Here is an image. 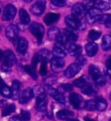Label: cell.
<instances>
[{
    "mask_svg": "<svg viewBox=\"0 0 111 121\" xmlns=\"http://www.w3.org/2000/svg\"><path fill=\"white\" fill-rule=\"evenodd\" d=\"M51 54L48 49H41L36 54L35 56L33 57L32 64L33 68H36L38 62H43V61H47L51 58Z\"/></svg>",
    "mask_w": 111,
    "mask_h": 121,
    "instance_id": "cell-1",
    "label": "cell"
},
{
    "mask_svg": "<svg viewBox=\"0 0 111 121\" xmlns=\"http://www.w3.org/2000/svg\"><path fill=\"white\" fill-rule=\"evenodd\" d=\"M44 89H45V92H47V93H48L49 94H50V95L56 101V102H58V103H60V104L66 103L65 97H64V95H63L61 92H59V91L56 90V88L52 87L51 86H49V85L45 86Z\"/></svg>",
    "mask_w": 111,
    "mask_h": 121,
    "instance_id": "cell-2",
    "label": "cell"
},
{
    "mask_svg": "<svg viewBox=\"0 0 111 121\" xmlns=\"http://www.w3.org/2000/svg\"><path fill=\"white\" fill-rule=\"evenodd\" d=\"M104 16L102 13V10H100L97 8H92L88 10V13L87 14V20L89 23H93L96 22H101L103 20Z\"/></svg>",
    "mask_w": 111,
    "mask_h": 121,
    "instance_id": "cell-3",
    "label": "cell"
},
{
    "mask_svg": "<svg viewBox=\"0 0 111 121\" xmlns=\"http://www.w3.org/2000/svg\"><path fill=\"white\" fill-rule=\"evenodd\" d=\"M72 15L78 20H82L87 16V10L84 7V5L82 4H76L72 7Z\"/></svg>",
    "mask_w": 111,
    "mask_h": 121,
    "instance_id": "cell-4",
    "label": "cell"
},
{
    "mask_svg": "<svg viewBox=\"0 0 111 121\" xmlns=\"http://www.w3.org/2000/svg\"><path fill=\"white\" fill-rule=\"evenodd\" d=\"M30 30L32 33V35L37 38L38 41L42 40L44 35V28L42 24L38 23H32L30 26Z\"/></svg>",
    "mask_w": 111,
    "mask_h": 121,
    "instance_id": "cell-5",
    "label": "cell"
},
{
    "mask_svg": "<svg viewBox=\"0 0 111 121\" xmlns=\"http://www.w3.org/2000/svg\"><path fill=\"white\" fill-rule=\"evenodd\" d=\"M46 7L45 0H37L30 8V11L36 16H41L43 13Z\"/></svg>",
    "mask_w": 111,
    "mask_h": 121,
    "instance_id": "cell-6",
    "label": "cell"
},
{
    "mask_svg": "<svg viewBox=\"0 0 111 121\" xmlns=\"http://www.w3.org/2000/svg\"><path fill=\"white\" fill-rule=\"evenodd\" d=\"M3 61H4V64L3 65L7 67V68H10L12 67L14 64L17 61V59H16V56L14 55L11 50H6L5 51L4 53V56H3Z\"/></svg>",
    "mask_w": 111,
    "mask_h": 121,
    "instance_id": "cell-7",
    "label": "cell"
},
{
    "mask_svg": "<svg viewBox=\"0 0 111 121\" xmlns=\"http://www.w3.org/2000/svg\"><path fill=\"white\" fill-rule=\"evenodd\" d=\"M48 105V99L46 96V93H41L40 95L37 96V103H36V107L38 111L43 112L45 111Z\"/></svg>",
    "mask_w": 111,
    "mask_h": 121,
    "instance_id": "cell-8",
    "label": "cell"
},
{
    "mask_svg": "<svg viewBox=\"0 0 111 121\" xmlns=\"http://www.w3.org/2000/svg\"><path fill=\"white\" fill-rule=\"evenodd\" d=\"M17 10L16 7L13 4H7L4 10V14H3V19L5 21H10L15 17Z\"/></svg>",
    "mask_w": 111,
    "mask_h": 121,
    "instance_id": "cell-9",
    "label": "cell"
},
{
    "mask_svg": "<svg viewBox=\"0 0 111 121\" xmlns=\"http://www.w3.org/2000/svg\"><path fill=\"white\" fill-rule=\"evenodd\" d=\"M81 67L82 66L77 64V63H72V64H70L65 69V71H64V75L67 78H72L73 76H75L76 74H77L80 72Z\"/></svg>",
    "mask_w": 111,
    "mask_h": 121,
    "instance_id": "cell-10",
    "label": "cell"
},
{
    "mask_svg": "<svg viewBox=\"0 0 111 121\" xmlns=\"http://www.w3.org/2000/svg\"><path fill=\"white\" fill-rule=\"evenodd\" d=\"M69 101L70 104L72 105L74 108L76 109H80L83 107V99L82 98V96H80L78 93H73L69 95Z\"/></svg>",
    "mask_w": 111,
    "mask_h": 121,
    "instance_id": "cell-11",
    "label": "cell"
},
{
    "mask_svg": "<svg viewBox=\"0 0 111 121\" xmlns=\"http://www.w3.org/2000/svg\"><path fill=\"white\" fill-rule=\"evenodd\" d=\"M65 23L72 30H77L82 27V23L81 21L78 20L77 18H76L73 15L72 16H67L65 18Z\"/></svg>",
    "mask_w": 111,
    "mask_h": 121,
    "instance_id": "cell-12",
    "label": "cell"
},
{
    "mask_svg": "<svg viewBox=\"0 0 111 121\" xmlns=\"http://www.w3.org/2000/svg\"><path fill=\"white\" fill-rule=\"evenodd\" d=\"M6 36L9 40L15 41L18 39V27L14 24H10L6 28V31H5Z\"/></svg>",
    "mask_w": 111,
    "mask_h": 121,
    "instance_id": "cell-13",
    "label": "cell"
},
{
    "mask_svg": "<svg viewBox=\"0 0 111 121\" xmlns=\"http://www.w3.org/2000/svg\"><path fill=\"white\" fill-rule=\"evenodd\" d=\"M33 97H34L33 90L31 88H30V87H28V88H26L25 90L23 92V93L21 94L20 98H19V103L22 104V105L27 104Z\"/></svg>",
    "mask_w": 111,
    "mask_h": 121,
    "instance_id": "cell-14",
    "label": "cell"
},
{
    "mask_svg": "<svg viewBox=\"0 0 111 121\" xmlns=\"http://www.w3.org/2000/svg\"><path fill=\"white\" fill-rule=\"evenodd\" d=\"M67 47V51L69 55H71L72 56H81L82 54V47L80 45L75 44V43H69L66 45Z\"/></svg>",
    "mask_w": 111,
    "mask_h": 121,
    "instance_id": "cell-15",
    "label": "cell"
},
{
    "mask_svg": "<svg viewBox=\"0 0 111 121\" xmlns=\"http://www.w3.org/2000/svg\"><path fill=\"white\" fill-rule=\"evenodd\" d=\"M28 48V42L25 38L19 37L17 39V50L22 55H24Z\"/></svg>",
    "mask_w": 111,
    "mask_h": 121,
    "instance_id": "cell-16",
    "label": "cell"
},
{
    "mask_svg": "<svg viewBox=\"0 0 111 121\" xmlns=\"http://www.w3.org/2000/svg\"><path fill=\"white\" fill-rule=\"evenodd\" d=\"M51 66L54 71H59L64 67V60L63 58L54 56L51 60Z\"/></svg>",
    "mask_w": 111,
    "mask_h": 121,
    "instance_id": "cell-17",
    "label": "cell"
},
{
    "mask_svg": "<svg viewBox=\"0 0 111 121\" xmlns=\"http://www.w3.org/2000/svg\"><path fill=\"white\" fill-rule=\"evenodd\" d=\"M85 51L87 56L89 57H93L96 55L98 51V46L95 43H88L85 45Z\"/></svg>",
    "mask_w": 111,
    "mask_h": 121,
    "instance_id": "cell-18",
    "label": "cell"
},
{
    "mask_svg": "<svg viewBox=\"0 0 111 121\" xmlns=\"http://www.w3.org/2000/svg\"><path fill=\"white\" fill-rule=\"evenodd\" d=\"M21 83L18 81H13L11 86V98L13 99H17L20 94Z\"/></svg>",
    "mask_w": 111,
    "mask_h": 121,
    "instance_id": "cell-19",
    "label": "cell"
},
{
    "mask_svg": "<svg viewBox=\"0 0 111 121\" xmlns=\"http://www.w3.org/2000/svg\"><path fill=\"white\" fill-rule=\"evenodd\" d=\"M59 18H60L59 14H56V13H48L45 16V17H44L43 20H44V23L47 25H51V24L55 23L56 22H57Z\"/></svg>",
    "mask_w": 111,
    "mask_h": 121,
    "instance_id": "cell-20",
    "label": "cell"
},
{
    "mask_svg": "<svg viewBox=\"0 0 111 121\" xmlns=\"http://www.w3.org/2000/svg\"><path fill=\"white\" fill-rule=\"evenodd\" d=\"M0 90H1V93L5 97H6V98L11 97V88H10L5 83V81L1 79V77H0Z\"/></svg>",
    "mask_w": 111,
    "mask_h": 121,
    "instance_id": "cell-21",
    "label": "cell"
},
{
    "mask_svg": "<svg viewBox=\"0 0 111 121\" xmlns=\"http://www.w3.org/2000/svg\"><path fill=\"white\" fill-rule=\"evenodd\" d=\"M53 55L56 57H59V58H64L67 55V52L64 48L62 47V45H55L53 48Z\"/></svg>",
    "mask_w": 111,
    "mask_h": 121,
    "instance_id": "cell-22",
    "label": "cell"
},
{
    "mask_svg": "<svg viewBox=\"0 0 111 121\" xmlns=\"http://www.w3.org/2000/svg\"><path fill=\"white\" fill-rule=\"evenodd\" d=\"M56 41L57 42L58 44H60V45H67L69 43V41H68V37H67V35H66V32H65V30H60V32L59 34L57 35V37L56 39Z\"/></svg>",
    "mask_w": 111,
    "mask_h": 121,
    "instance_id": "cell-23",
    "label": "cell"
},
{
    "mask_svg": "<svg viewBox=\"0 0 111 121\" xmlns=\"http://www.w3.org/2000/svg\"><path fill=\"white\" fill-rule=\"evenodd\" d=\"M74 116L73 112L69 111V110H61V111L56 112V118L58 119H70L71 117Z\"/></svg>",
    "mask_w": 111,
    "mask_h": 121,
    "instance_id": "cell-24",
    "label": "cell"
},
{
    "mask_svg": "<svg viewBox=\"0 0 111 121\" xmlns=\"http://www.w3.org/2000/svg\"><path fill=\"white\" fill-rule=\"evenodd\" d=\"M82 92L86 95H94L97 93V88L93 85L90 84H86L85 86L82 88Z\"/></svg>",
    "mask_w": 111,
    "mask_h": 121,
    "instance_id": "cell-25",
    "label": "cell"
},
{
    "mask_svg": "<svg viewBox=\"0 0 111 121\" xmlns=\"http://www.w3.org/2000/svg\"><path fill=\"white\" fill-rule=\"evenodd\" d=\"M95 6L102 11H108L110 10V5L109 3L105 2V1H102V0H97Z\"/></svg>",
    "mask_w": 111,
    "mask_h": 121,
    "instance_id": "cell-26",
    "label": "cell"
},
{
    "mask_svg": "<svg viewBox=\"0 0 111 121\" xmlns=\"http://www.w3.org/2000/svg\"><path fill=\"white\" fill-rule=\"evenodd\" d=\"M102 48L105 51L111 49V35H105L102 38Z\"/></svg>",
    "mask_w": 111,
    "mask_h": 121,
    "instance_id": "cell-27",
    "label": "cell"
},
{
    "mask_svg": "<svg viewBox=\"0 0 111 121\" xmlns=\"http://www.w3.org/2000/svg\"><path fill=\"white\" fill-rule=\"evenodd\" d=\"M19 18H20V21L23 24H28L30 22V16H29L27 11L25 10H23V9H21L19 10Z\"/></svg>",
    "mask_w": 111,
    "mask_h": 121,
    "instance_id": "cell-28",
    "label": "cell"
},
{
    "mask_svg": "<svg viewBox=\"0 0 111 121\" xmlns=\"http://www.w3.org/2000/svg\"><path fill=\"white\" fill-rule=\"evenodd\" d=\"M96 110H98L100 112H102L104 110H106L107 108V102L105 99L102 98H98L96 99Z\"/></svg>",
    "mask_w": 111,
    "mask_h": 121,
    "instance_id": "cell-29",
    "label": "cell"
},
{
    "mask_svg": "<svg viewBox=\"0 0 111 121\" xmlns=\"http://www.w3.org/2000/svg\"><path fill=\"white\" fill-rule=\"evenodd\" d=\"M65 32L66 35H67V37H68L69 43H74L77 40V35L74 32L73 30H65Z\"/></svg>",
    "mask_w": 111,
    "mask_h": 121,
    "instance_id": "cell-30",
    "label": "cell"
},
{
    "mask_svg": "<svg viewBox=\"0 0 111 121\" xmlns=\"http://www.w3.org/2000/svg\"><path fill=\"white\" fill-rule=\"evenodd\" d=\"M59 32H60V30H58L56 27H52L48 31V38L50 40H56Z\"/></svg>",
    "mask_w": 111,
    "mask_h": 121,
    "instance_id": "cell-31",
    "label": "cell"
},
{
    "mask_svg": "<svg viewBox=\"0 0 111 121\" xmlns=\"http://www.w3.org/2000/svg\"><path fill=\"white\" fill-rule=\"evenodd\" d=\"M16 110V106L15 105H13V104H10V105H7V106L4 107L3 109V112H2V116H8V115H10V113H12L13 112Z\"/></svg>",
    "mask_w": 111,
    "mask_h": 121,
    "instance_id": "cell-32",
    "label": "cell"
},
{
    "mask_svg": "<svg viewBox=\"0 0 111 121\" xmlns=\"http://www.w3.org/2000/svg\"><path fill=\"white\" fill-rule=\"evenodd\" d=\"M88 72H89V74L91 75L92 79L96 77V76L99 75V74H101V71H100L99 68L95 65H91L90 67H89V68H88Z\"/></svg>",
    "mask_w": 111,
    "mask_h": 121,
    "instance_id": "cell-33",
    "label": "cell"
},
{
    "mask_svg": "<svg viewBox=\"0 0 111 121\" xmlns=\"http://www.w3.org/2000/svg\"><path fill=\"white\" fill-rule=\"evenodd\" d=\"M35 68H33V67H31V66H29V65H26L23 67V69H24V71L25 72H27L29 74H30L31 77H32L34 80H37V73H36L35 69H34Z\"/></svg>",
    "mask_w": 111,
    "mask_h": 121,
    "instance_id": "cell-34",
    "label": "cell"
},
{
    "mask_svg": "<svg viewBox=\"0 0 111 121\" xmlns=\"http://www.w3.org/2000/svg\"><path fill=\"white\" fill-rule=\"evenodd\" d=\"M86 84H88V82H87V81H86V80L83 78V77H81V78L76 79V80H75V81H73V85H74V86H77V87H81V88H83V87L85 86Z\"/></svg>",
    "mask_w": 111,
    "mask_h": 121,
    "instance_id": "cell-35",
    "label": "cell"
},
{
    "mask_svg": "<svg viewBox=\"0 0 111 121\" xmlns=\"http://www.w3.org/2000/svg\"><path fill=\"white\" fill-rule=\"evenodd\" d=\"M85 108L88 111H94L96 109V102L94 99H89L85 103Z\"/></svg>",
    "mask_w": 111,
    "mask_h": 121,
    "instance_id": "cell-36",
    "label": "cell"
},
{
    "mask_svg": "<svg viewBox=\"0 0 111 121\" xmlns=\"http://www.w3.org/2000/svg\"><path fill=\"white\" fill-rule=\"evenodd\" d=\"M93 80L98 86H104L106 84V79H105V77L102 73L97 75L96 77H95V78H93Z\"/></svg>",
    "mask_w": 111,
    "mask_h": 121,
    "instance_id": "cell-37",
    "label": "cell"
},
{
    "mask_svg": "<svg viewBox=\"0 0 111 121\" xmlns=\"http://www.w3.org/2000/svg\"><path fill=\"white\" fill-rule=\"evenodd\" d=\"M101 36V32L100 31H97V30H90L89 33H88V38L92 41H96L97 39H99Z\"/></svg>",
    "mask_w": 111,
    "mask_h": 121,
    "instance_id": "cell-38",
    "label": "cell"
},
{
    "mask_svg": "<svg viewBox=\"0 0 111 121\" xmlns=\"http://www.w3.org/2000/svg\"><path fill=\"white\" fill-rule=\"evenodd\" d=\"M96 1H97V0H84V1H83V5H84V7L86 8V10H89L90 9L94 8Z\"/></svg>",
    "mask_w": 111,
    "mask_h": 121,
    "instance_id": "cell-39",
    "label": "cell"
},
{
    "mask_svg": "<svg viewBox=\"0 0 111 121\" xmlns=\"http://www.w3.org/2000/svg\"><path fill=\"white\" fill-rule=\"evenodd\" d=\"M32 90H33V94H34V96H36V97L38 95H40L41 93H45V89H43L41 86H34L32 88Z\"/></svg>",
    "mask_w": 111,
    "mask_h": 121,
    "instance_id": "cell-40",
    "label": "cell"
},
{
    "mask_svg": "<svg viewBox=\"0 0 111 121\" xmlns=\"http://www.w3.org/2000/svg\"><path fill=\"white\" fill-rule=\"evenodd\" d=\"M51 4L56 7H62L66 4V0H51Z\"/></svg>",
    "mask_w": 111,
    "mask_h": 121,
    "instance_id": "cell-41",
    "label": "cell"
},
{
    "mask_svg": "<svg viewBox=\"0 0 111 121\" xmlns=\"http://www.w3.org/2000/svg\"><path fill=\"white\" fill-rule=\"evenodd\" d=\"M47 61H43L41 62V67H40V73L42 75H46L47 73Z\"/></svg>",
    "mask_w": 111,
    "mask_h": 121,
    "instance_id": "cell-42",
    "label": "cell"
},
{
    "mask_svg": "<svg viewBox=\"0 0 111 121\" xmlns=\"http://www.w3.org/2000/svg\"><path fill=\"white\" fill-rule=\"evenodd\" d=\"M21 117H22V119L24 121H29L30 119V112L27 111H24V110H21Z\"/></svg>",
    "mask_w": 111,
    "mask_h": 121,
    "instance_id": "cell-43",
    "label": "cell"
},
{
    "mask_svg": "<svg viewBox=\"0 0 111 121\" xmlns=\"http://www.w3.org/2000/svg\"><path fill=\"white\" fill-rule=\"evenodd\" d=\"M102 22L104 23L106 28H111V15H108L103 17Z\"/></svg>",
    "mask_w": 111,
    "mask_h": 121,
    "instance_id": "cell-44",
    "label": "cell"
},
{
    "mask_svg": "<svg viewBox=\"0 0 111 121\" xmlns=\"http://www.w3.org/2000/svg\"><path fill=\"white\" fill-rule=\"evenodd\" d=\"M61 90H63L64 92H69L73 89V86L72 85H69V84H63L60 86Z\"/></svg>",
    "mask_w": 111,
    "mask_h": 121,
    "instance_id": "cell-45",
    "label": "cell"
},
{
    "mask_svg": "<svg viewBox=\"0 0 111 121\" xmlns=\"http://www.w3.org/2000/svg\"><path fill=\"white\" fill-rule=\"evenodd\" d=\"M77 64H79V65H84L86 62H87V60H86V58L84 57V56H79L78 57H77V59H76V61Z\"/></svg>",
    "mask_w": 111,
    "mask_h": 121,
    "instance_id": "cell-46",
    "label": "cell"
},
{
    "mask_svg": "<svg viewBox=\"0 0 111 121\" xmlns=\"http://www.w3.org/2000/svg\"><path fill=\"white\" fill-rule=\"evenodd\" d=\"M56 78H53V77H49V78L46 80V83H47V85L51 86V85H52V84L56 83Z\"/></svg>",
    "mask_w": 111,
    "mask_h": 121,
    "instance_id": "cell-47",
    "label": "cell"
},
{
    "mask_svg": "<svg viewBox=\"0 0 111 121\" xmlns=\"http://www.w3.org/2000/svg\"><path fill=\"white\" fill-rule=\"evenodd\" d=\"M106 66L108 69H111V56H109V58L106 60Z\"/></svg>",
    "mask_w": 111,
    "mask_h": 121,
    "instance_id": "cell-48",
    "label": "cell"
},
{
    "mask_svg": "<svg viewBox=\"0 0 111 121\" xmlns=\"http://www.w3.org/2000/svg\"><path fill=\"white\" fill-rule=\"evenodd\" d=\"M9 121H22V119L19 116H13L10 118Z\"/></svg>",
    "mask_w": 111,
    "mask_h": 121,
    "instance_id": "cell-49",
    "label": "cell"
},
{
    "mask_svg": "<svg viewBox=\"0 0 111 121\" xmlns=\"http://www.w3.org/2000/svg\"><path fill=\"white\" fill-rule=\"evenodd\" d=\"M6 104H7V102H6L5 100H1L0 101V107H3V106H5H5H7Z\"/></svg>",
    "mask_w": 111,
    "mask_h": 121,
    "instance_id": "cell-50",
    "label": "cell"
},
{
    "mask_svg": "<svg viewBox=\"0 0 111 121\" xmlns=\"http://www.w3.org/2000/svg\"><path fill=\"white\" fill-rule=\"evenodd\" d=\"M107 73H108V75L109 76V78H111V69H108Z\"/></svg>",
    "mask_w": 111,
    "mask_h": 121,
    "instance_id": "cell-51",
    "label": "cell"
},
{
    "mask_svg": "<svg viewBox=\"0 0 111 121\" xmlns=\"http://www.w3.org/2000/svg\"><path fill=\"white\" fill-rule=\"evenodd\" d=\"M66 121H79V120L76 119H66Z\"/></svg>",
    "mask_w": 111,
    "mask_h": 121,
    "instance_id": "cell-52",
    "label": "cell"
},
{
    "mask_svg": "<svg viewBox=\"0 0 111 121\" xmlns=\"http://www.w3.org/2000/svg\"><path fill=\"white\" fill-rule=\"evenodd\" d=\"M3 56H4V53H3L2 51L0 50V60H1L3 59Z\"/></svg>",
    "mask_w": 111,
    "mask_h": 121,
    "instance_id": "cell-53",
    "label": "cell"
},
{
    "mask_svg": "<svg viewBox=\"0 0 111 121\" xmlns=\"http://www.w3.org/2000/svg\"><path fill=\"white\" fill-rule=\"evenodd\" d=\"M84 119H85V121H94L93 119H89V118H88V117H86V118Z\"/></svg>",
    "mask_w": 111,
    "mask_h": 121,
    "instance_id": "cell-54",
    "label": "cell"
},
{
    "mask_svg": "<svg viewBox=\"0 0 111 121\" xmlns=\"http://www.w3.org/2000/svg\"><path fill=\"white\" fill-rule=\"evenodd\" d=\"M2 7H3V6H2V3L0 2V12H1V10H2Z\"/></svg>",
    "mask_w": 111,
    "mask_h": 121,
    "instance_id": "cell-55",
    "label": "cell"
},
{
    "mask_svg": "<svg viewBox=\"0 0 111 121\" xmlns=\"http://www.w3.org/2000/svg\"><path fill=\"white\" fill-rule=\"evenodd\" d=\"M23 1H24V2H26V3H30V2H31L32 0H23Z\"/></svg>",
    "mask_w": 111,
    "mask_h": 121,
    "instance_id": "cell-56",
    "label": "cell"
},
{
    "mask_svg": "<svg viewBox=\"0 0 111 121\" xmlns=\"http://www.w3.org/2000/svg\"><path fill=\"white\" fill-rule=\"evenodd\" d=\"M109 98H110V100H111V93H110V96H109Z\"/></svg>",
    "mask_w": 111,
    "mask_h": 121,
    "instance_id": "cell-57",
    "label": "cell"
},
{
    "mask_svg": "<svg viewBox=\"0 0 111 121\" xmlns=\"http://www.w3.org/2000/svg\"><path fill=\"white\" fill-rule=\"evenodd\" d=\"M109 2H110V3H111V0H109Z\"/></svg>",
    "mask_w": 111,
    "mask_h": 121,
    "instance_id": "cell-58",
    "label": "cell"
},
{
    "mask_svg": "<svg viewBox=\"0 0 111 121\" xmlns=\"http://www.w3.org/2000/svg\"><path fill=\"white\" fill-rule=\"evenodd\" d=\"M109 121H111V119H109Z\"/></svg>",
    "mask_w": 111,
    "mask_h": 121,
    "instance_id": "cell-59",
    "label": "cell"
}]
</instances>
